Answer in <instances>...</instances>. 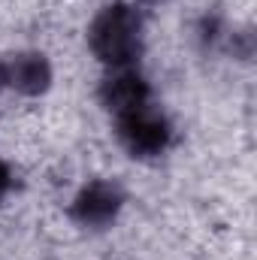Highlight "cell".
<instances>
[{
	"label": "cell",
	"mask_w": 257,
	"mask_h": 260,
	"mask_svg": "<svg viewBox=\"0 0 257 260\" xmlns=\"http://www.w3.org/2000/svg\"><path fill=\"white\" fill-rule=\"evenodd\" d=\"M91 46L106 64L124 67L139 49V18L127 6L106 9L91 27Z\"/></svg>",
	"instance_id": "1"
},
{
	"label": "cell",
	"mask_w": 257,
	"mask_h": 260,
	"mask_svg": "<svg viewBox=\"0 0 257 260\" xmlns=\"http://www.w3.org/2000/svg\"><path fill=\"white\" fill-rule=\"evenodd\" d=\"M118 121H121V139L133 154H157L170 139V127H167L164 115L148 109V103H142L130 112H121Z\"/></svg>",
	"instance_id": "2"
},
{
	"label": "cell",
	"mask_w": 257,
	"mask_h": 260,
	"mask_svg": "<svg viewBox=\"0 0 257 260\" xmlns=\"http://www.w3.org/2000/svg\"><path fill=\"white\" fill-rule=\"evenodd\" d=\"M121 206V197L115 188L109 185H91L88 191H82V197L76 200V215L85 224H106Z\"/></svg>",
	"instance_id": "3"
},
{
	"label": "cell",
	"mask_w": 257,
	"mask_h": 260,
	"mask_svg": "<svg viewBox=\"0 0 257 260\" xmlns=\"http://www.w3.org/2000/svg\"><path fill=\"white\" fill-rule=\"evenodd\" d=\"M106 97H109V106L121 115V112H130V109H136V106L145 103V85H142L136 76L121 73V76H115V79L109 82Z\"/></svg>",
	"instance_id": "4"
},
{
	"label": "cell",
	"mask_w": 257,
	"mask_h": 260,
	"mask_svg": "<svg viewBox=\"0 0 257 260\" xmlns=\"http://www.w3.org/2000/svg\"><path fill=\"white\" fill-rule=\"evenodd\" d=\"M46 79H49V73L40 58H21L12 67V85H18L24 91H40L46 85Z\"/></svg>",
	"instance_id": "5"
},
{
	"label": "cell",
	"mask_w": 257,
	"mask_h": 260,
	"mask_svg": "<svg viewBox=\"0 0 257 260\" xmlns=\"http://www.w3.org/2000/svg\"><path fill=\"white\" fill-rule=\"evenodd\" d=\"M9 188V173H6V167L0 164V197H3V191Z\"/></svg>",
	"instance_id": "6"
}]
</instances>
